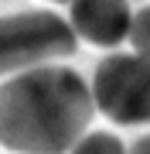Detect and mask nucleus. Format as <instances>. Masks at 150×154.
<instances>
[{
	"label": "nucleus",
	"instance_id": "nucleus-1",
	"mask_svg": "<svg viewBox=\"0 0 150 154\" xmlns=\"http://www.w3.org/2000/svg\"><path fill=\"white\" fill-rule=\"evenodd\" d=\"M92 93L65 65H34L0 86V144L14 154H65L85 134Z\"/></svg>",
	"mask_w": 150,
	"mask_h": 154
},
{
	"label": "nucleus",
	"instance_id": "nucleus-2",
	"mask_svg": "<svg viewBox=\"0 0 150 154\" xmlns=\"http://www.w3.org/2000/svg\"><path fill=\"white\" fill-rule=\"evenodd\" d=\"M75 51V31L51 11L0 17V75L48 65Z\"/></svg>",
	"mask_w": 150,
	"mask_h": 154
},
{
	"label": "nucleus",
	"instance_id": "nucleus-3",
	"mask_svg": "<svg viewBox=\"0 0 150 154\" xmlns=\"http://www.w3.org/2000/svg\"><path fill=\"white\" fill-rule=\"evenodd\" d=\"M92 106L123 127L150 123V58L109 55L92 75Z\"/></svg>",
	"mask_w": 150,
	"mask_h": 154
},
{
	"label": "nucleus",
	"instance_id": "nucleus-4",
	"mask_svg": "<svg viewBox=\"0 0 150 154\" xmlns=\"http://www.w3.org/2000/svg\"><path fill=\"white\" fill-rule=\"evenodd\" d=\"M126 0H68V28L99 48H116L130 34Z\"/></svg>",
	"mask_w": 150,
	"mask_h": 154
},
{
	"label": "nucleus",
	"instance_id": "nucleus-5",
	"mask_svg": "<svg viewBox=\"0 0 150 154\" xmlns=\"http://www.w3.org/2000/svg\"><path fill=\"white\" fill-rule=\"evenodd\" d=\"M68 154H126V147L119 144V137H113V134L106 130H96V134H82Z\"/></svg>",
	"mask_w": 150,
	"mask_h": 154
},
{
	"label": "nucleus",
	"instance_id": "nucleus-6",
	"mask_svg": "<svg viewBox=\"0 0 150 154\" xmlns=\"http://www.w3.org/2000/svg\"><path fill=\"white\" fill-rule=\"evenodd\" d=\"M126 38L133 45V55L150 58V7H143V11H137L130 17V34Z\"/></svg>",
	"mask_w": 150,
	"mask_h": 154
},
{
	"label": "nucleus",
	"instance_id": "nucleus-7",
	"mask_svg": "<svg viewBox=\"0 0 150 154\" xmlns=\"http://www.w3.org/2000/svg\"><path fill=\"white\" fill-rule=\"evenodd\" d=\"M126 154H150V137H140V140H133V147H130Z\"/></svg>",
	"mask_w": 150,
	"mask_h": 154
}]
</instances>
